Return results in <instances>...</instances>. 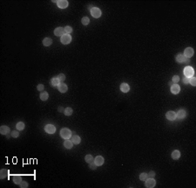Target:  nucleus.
<instances>
[{"label":"nucleus","instance_id":"obj_42","mask_svg":"<svg viewBox=\"0 0 196 188\" xmlns=\"http://www.w3.org/2000/svg\"><path fill=\"white\" fill-rule=\"evenodd\" d=\"M92 8H93V7H92V5H89V6H88V9H89L90 11H91L92 9Z\"/></svg>","mask_w":196,"mask_h":188},{"label":"nucleus","instance_id":"obj_37","mask_svg":"<svg viewBox=\"0 0 196 188\" xmlns=\"http://www.w3.org/2000/svg\"><path fill=\"white\" fill-rule=\"evenodd\" d=\"M89 168L92 169V170H95L97 168V165L95 164V163H92V164H89Z\"/></svg>","mask_w":196,"mask_h":188},{"label":"nucleus","instance_id":"obj_31","mask_svg":"<svg viewBox=\"0 0 196 188\" xmlns=\"http://www.w3.org/2000/svg\"><path fill=\"white\" fill-rule=\"evenodd\" d=\"M189 83L192 85V86H196V78L194 76L189 78Z\"/></svg>","mask_w":196,"mask_h":188},{"label":"nucleus","instance_id":"obj_32","mask_svg":"<svg viewBox=\"0 0 196 188\" xmlns=\"http://www.w3.org/2000/svg\"><path fill=\"white\" fill-rule=\"evenodd\" d=\"M139 178H140V180L142 181H146V179L147 178V173H146V172L141 173L140 175H139Z\"/></svg>","mask_w":196,"mask_h":188},{"label":"nucleus","instance_id":"obj_12","mask_svg":"<svg viewBox=\"0 0 196 188\" xmlns=\"http://www.w3.org/2000/svg\"><path fill=\"white\" fill-rule=\"evenodd\" d=\"M175 60H176V61L179 63L187 62V59L185 57L184 54H178V55L175 57Z\"/></svg>","mask_w":196,"mask_h":188},{"label":"nucleus","instance_id":"obj_24","mask_svg":"<svg viewBox=\"0 0 196 188\" xmlns=\"http://www.w3.org/2000/svg\"><path fill=\"white\" fill-rule=\"evenodd\" d=\"M59 84H60V81L58 79L57 77H56V78H52V79L51 80V85H52V86H53V87H58V86Z\"/></svg>","mask_w":196,"mask_h":188},{"label":"nucleus","instance_id":"obj_7","mask_svg":"<svg viewBox=\"0 0 196 188\" xmlns=\"http://www.w3.org/2000/svg\"><path fill=\"white\" fill-rule=\"evenodd\" d=\"M180 91V87L177 83H173V84L171 86V92H172L173 94H177L179 93Z\"/></svg>","mask_w":196,"mask_h":188},{"label":"nucleus","instance_id":"obj_26","mask_svg":"<svg viewBox=\"0 0 196 188\" xmlns=\"http://www.w3.org/2000/svg\"><path fill=\"white\" fill-rule=\"evenodd\" d=\"M48 97H49V94H48L47 92H42L40 94V99L42 101H46L48 99Z\"/></svg>","mask_w":196,"mask_h":188},{"label":"nucleus","instance_id":"obj_36","mask_svg":"<svg viewBox=\"0 0 196 188\" xmlns=\"http://www.w3.org/2000/svg\"><path fill=\"white\" fill-rule=\"evenodd\" d=\"M172 81H173V83H177V82L179 81V77L178 76V75H174V76L173 77Z\"/></svg>","mask_w":196,"mask_h":188},{"label":"nucleus","instance_id":"obj_39","mask_svg":"<svg viewBox=\"0 0 196 188\" xmlns=\"http://www.w3.org/2000/svg\"><path fill=\"white\" fill-rule=\"evenodd\" d=\"M154 176H155V172L153 171H151L150 172L147 174V177H148V178H153Z\"/></svg>","mask_w":196,"mask_h":188},{"label":"nucleus","instance_id":"obj_8","mask_svg":"<svg viewBox=\"0 0 196 188\" xmlns=\"http://www.w3.org/2000/svg\"><path fill=\"white\" fill-rule=\"evenodd\" d=\"M166 117H167V119L169 121H173L176 119V113L175 112H173V111H168V112H167V114H166Z\"/></svg>","mask_w":196,"mask_h":188},{"label":"nucleus","instance_id":"obj_40","mask_svg":"<svg viewBox=\"0 0 196 188\" xmlns=\"http://www.w3.org/2000/svg\"><path fill=\"white\" fill-rule=\"evenodd\" d=\"M183 82H184L185 84H188V83H189V78H187V77L185 76V77L183 78Z\"/></svg>","mask_w":196,"mask_h":188},{"label":"nucleus","instance_id":"obj_17","mask_svg":"<svg viewBox=\"0 0 196 188\" xmlns=\"http://www.w3.org/2000/svg\"><path fill=\"white\" fill-rule=\"evenodd\" d=\"M73 144H74L72 143V140H70V139H65V141L64 142V146H65L66 149H72Z\"/></svg>","mask_w":196,"mask_h":188},{"label":"nucleus","instance_id":"obj_19","mask_svg":"<svg viewBox=\"0 0 196 188\" xmlns=\"http://www.w3.org/2000/svg\"><path fill=\"white\" fill-rule=\"evenodd\" d=\"M180 157V152L178 150H175L172 152V158L174 159V160H178V159Z\"/></svg>","mask_w":196,"mask_h":188},{"label":"nucleus","instance_id":"obj_20","mask_svg":"<svg viewBox=\"0 0 196 188\" xmlns=\"http://www.w3.org/2000/svg\"><path fill=\"white\" fill-rule=\"evenodd\" d=\"M12 180H13V182H14L15 184H17V185H19V184L21 183L22 181V177L20 176V175H15V176L12 177Z\"/></svg>","mask_w":196,"mask_h":188},{"label":"nucleus","instance_id":"obj_6","mask_svg":"<svg viewBox=\"0 0 196 188\" xmlns=\"http://www.w3.org/2000/svg\"><path fill=\"white\" fill-rule=\"evenodd\" d=\"M194 51L192 47H187V48H186L184 51V56L187 59L191 58L192 56L194 55Z\"/></svg>","mask_w":196,"mask_h":188},{"label":"nucleus","instance_id":"obj_23","mask_svg":"<svg viewBox=\"0 0 196 188\" xmlns=\"http://www.w3.org/2000/svg\"><path fill=\"white\" fill-rule=\"evenodd\" d=\"M72 141L74 144H79L81 142V139H80V137H79L78 135H75L72 137Z\"/></svg>","mask_w":196,"mask_h":188},{"label":"nucleus","instance_id":"obj_11","mask_svg":"<svg viewBox=\"0 0 196 188\" xmlns=\"http://www.w3.org/2000/svg\"><path fill=\"white\" fill-rule=\"evenodd\" d=\"M57 5L61 9H65L68 6V1H66V0H58V1H57Z\"/></svg>","mask_w":196,"mask_h":188},{"label":"nucleus","instance_id":"obj_1","mask_svg":"<svg viewBox=\"0 0 196 188\" xmlns=\"http://www.w3.org/2000/svg\"><path fill=\"white\" fill-rule=\"evenodd\" d=\"M60 136L64 139H69L72 137V131L68 128H63L60 130Z\"/></svg>","mask_w":196,"mask_h":188},{"label":"nucleus","instance_id":"obj_41","mask_svg":"<svg viewBox=\"0 0 196 188\" xmlns=\"http://www.w3.org/2000/svg\"><path fill=\"white\" fill-rule=\"evenodd\" d=\"M58 112H64V108H62V107H59L58 109Z\"/></svg>","mask_w":196,"mask_h":188},{"label":"nucleus","instance_id":"obj_21","mask_svg":"<svg viewBox=\"0 0 196 188\" xmlns=\"http://www.w3.org/2000/svg\"><path fill=\"white\" fill-rule=\"evenodd\" d=\"M176 116L179 119L185 118V116H186V111H185L184 109H179L177 112V114H176Z\"/></svg>","mask_w":196,"mask_h":188},{"label":"nucleus","instance_id":"obj_14","mask_svg":"<svg viewBox=\"0 0 196 188\" xmlns=\"http://www.w3.org/2000/svg\"><path fill=\"white\" fill-rule=\"evenodd\" d=\"M64 32H65V30L63 27H57L55 30H54V34L56 36H62L64 35Z\"/></svg>","mask_w":196,"mask_h":188},{"label":"nucleus","instance_id":"obj_16","mask_svg":"<svg viewBox=\"0 0 196 188\" xmlns=\"http://www.w3.org/2000/svg\"><path fill=\"white\" fill-rule=\"evenodd\" d=\"M120 90H121L123 93H127V92L130 90L129 85L127 84V83H122V84L120 85Z\"/></svg>","mask_w":196,"mask_h":188},{"label":"nucleus","instance_id":"obj_35","mask_svg":"<svg viewBox=\"0 0 196 188\" xmlns=\"http://www.w3.org/2000/svg\"><path fill=\"white\" fill-rule=\"evenodd\" d=\"M18 136H19V133H18L17 130H13V131L12 132V138H17Z\"/></svg>","mask_w":196,"mask_h":188},{"label":"nucleus","instance_id":"obj_3","mask_svg":"<svg viewBox=\"0 0 196 188\" xmlns=\"http://www.w3.org/2000/svg\"><path fill=\"white\" fill-rule=\"evenodd\" d=\"M194 71L192 67H186V68H185L184 75L186 77H187V78L193 77V76H194Z\"/></svg>","mask_w":196,"mask_h":188},{"label":"nucleus","instance_id":"obj_5","mask_svg":"<svg viewBox=\"0 0 196 188\" xmlns=\"http://www.w3.org/2000/svg\"><path fill=\"white\" fill-rule=\"evenodd\" d=\"M155 185H156V181L154 180L153 178H146V184H145L146 187L153 188L155 186Z\"/></svg>","mask_w":196,"mask_h":188},{"label":"nucleus","instance_id":"obj_4","mask_svg":"<svg viewBox=\"0 0 196 188\" xmlns=\"http://www.w3.org/2000/svg\"><path fill=\"white\" fill-rule=\"evenodd\" d=\"M91 14H92V16L93 18H95V19L100 18V16H101L100 9H98V8H97V7H93L91 10Z\"/></svg>","mask_w":196,"mask_h":188},{"label":"nucleus","instance_id":"obj_10","mask_svg":"<svg viewBox=\"0 0 196 188\" xmlns=\"http://www.w3.org/2000/svg\"><path fill=\"white\" fill-rule=\"evenodd\" d=\"M104 157L102 156H97V157L94 158V163L97 166H101L103 164H104Z\"/></svg>","mask_w":196,"mask_h":188},{"label":"nucleus","instance_id":"obj_2","mask_svg":"<svg viewBox=\"0 0 196 188\" xmlns=\"http://www.w3.org/2000/svg\"><path fill=\"white\" fill-rule=\"evenodd\" d=\"M60 41H61V43L64 44V45H68V44H70L71 43V41H72V37H71L70 34L65 33L64 35L61 36V38H60Z\"/></svg>","mask_w":196,"mask_h":188},{"label":"nucleus","instance_id":"obj_9","mask_svg":"<svg viewBox=\"0 0 196 188\" xmlns=\"http://www.w3.org/2000/svg\"><path fill=\"white\" fill-rule=\"evenodd\" d=\"M45 130H46L47 133H49V134H53V133H55L56 128H55V126L52 125V124H47V125L45 127Z\"/></svg>","mask_w":196,"mask_h":188},{"label":"nucleus","instance_id":"obj_15","mask_svg":"<svg viewBox=\"0 0 196 188\" xmlns=\"http://www.w3.org/2000/svg\"><path fill=\"white\" fill-rule=\"evenodd\" d=\"M10 132V128L6 125H3L0 127V133L2 135H7Z\"/></svg>","mask_w":196,"mask_h":188},{"label":"nucleus","instance_id":"obj_34","mask_svg":"<svg viewBox=\"0 0 196 188\" xmlns=\"http://www.w3.org/2000/svg\"><path fill=\"white\" fill-rule=\"evenodd\" d=\"M58 79L60 81V82L61 81H65V75H64V74H59V75H58Z\"/></svg>","mask_w":196,"mask_h":188},{"label":"nucleus","instance_id":"obj_18","mask_svg":"<svg viewBox=\"0 0 196 188\" xmlns=\"http://www.w3.org/2000/svg\"><path fill=\"white\" fill-rule=\"evenodd\" d=\"M9 176V171L6 170V169H2L1 171H0V177H1V179H4L6 177Z\"/></svg>","mask_w":196,"mask_h":188},{"label":"nucleus","instance_id":"obj_25","mask_svg":"<svg viewBox=\"0 0 196 188\" xmlns=\"http://www.w3.org/2000/svg\"><path fill=\"white\" fill-rule=\"evenodd\" d=\"M85 160H86V162L88 163V164H92V163L94 162V158L92 155H86V157H85Z\"/></svg>","mask_w":196,"mask_h":188},{"label":"nucleus","instance_id":"obj_13","mask_svg":"<svg viewBox=\"0 0 196 188\" xmlns=\"http://www.w3.org/2000/svg\"><path fill=\"white\" fill-rule=\"evenodd\" d=\"M58 91L61 92V93H65V92L67 91L68 88H67V85L65 84L64 82H60V84L58 86Z\"/></svg>","mask_w":196,"mask_h":188},{"label":"nucleus","instance_id":"obj_29","mask_svg":"<svg viewBox=\"0 0 196 188\" xmlns=\"http://www.w3.org/2000/svg\"><path fill=\"white\" fill-rule=\"evenodd\" d=\"M81 22L84 25H89V23H90V19H89V18L84 17V18H82Z\"/></svg>","mask_w":196,"mask_h":188},{"label":"nucleus","instance_id":"obj_33","mask_svg":"<svg viewBox=\"0 0 196 188\" xmlns=\"http://www.w3.org/2000/svg\"><path fill=\"white\" fill-rule=\"evenodd\" d=\"M19 186H20L21 188H27L29 186V185L26 181H22L21 183L19 184Z\"/></svg>","mask_w":196,"mask_h":188},{"label":"nucleus","instance_id":"obj_38","mask_svg":"<svg viewBox=\"0 0 196 188\" xmlns=\"http://www.w3.org/2000/svg\"><path fill=\"white\" fill-rule=\"evenodd\" d=\"M37 88H38V91H43L44 88H45V87H44L43 84H38V87H37Z\"/></svg>","mask_w":196,"mask_h":188},{"label":"nucleus","instance_id":"obj_22","mask_svg":"<svg viewBox=\"0 0 196 188\" xmlns=\"http://www.w3.org/2000/svg\"><path fill=\"white\" fill-rule=\"evenodd\" d=\"M52 44V39L51 38H45L43 40V45L45 46H50Z\"/></svg>","mask_w":196,"mask_h":188},{"label":"nucleus","instance_id":"obj_28","mask_svg":"<svg viewBox=\"0 0 196 188\" xmlns=\"http://www.w3.org/2000/svg\"><path fill=\"white\" fill-rule=\"evenodd\" d=\"M64 113H65V116H72V108H70V107H68V108L65 109V111H64Z\"/></svg>","mask_w":196,"mask_h":188},{"label":"nucleus","instance_id":"obj_27","mask_svg":"<svg viewBox=\"0 0 196 188\" xmlns=\"http://www.w3.org/2000/svg\"><path fill=\"white\" fill-rule=\"evenodd\" d=\"M16 129L17 130H23L24 129V123L23 122H18L16 125Z\"/></svg>","mask_w":196,"mask_h":188},{"label":"nucleus","instance_id":"obj_30","mask_svg":"<svg viewBox=\"0 0 196 188\" xmlns=\"http://www.w3.org/2000/svg\"><path fill=\"white\" fill-rule=\"evenodd\" d=\"M64 30H65V33L66 34H70L72 31V28L71 26H69V25H66V26L64 28Z\"/></svg>","mask_w":196,"mask_h":188}]
</instances>
